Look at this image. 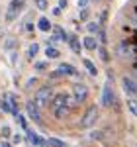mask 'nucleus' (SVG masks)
Instances as JSON below:
<instances>
[{
  "label": "nucleus",
  "mask_w": 137,
  "mask_h": 147,
  "mask_svg": "<svg viewBox=\"0 0 137 147\" xmlns=\"http://www.w3.org/2000/svg\"><path fill=\"white\" fill-rule=\"evenodd\" d=\"M100 55H102V59H104V61H110V55H108V51H106L104 47L100 49Z\"/></svg>",
  "instance_id": "nucleus-22"
},
{
  "label": "nucleus",
  "mask_w": 137,
  "mask_h": 147,
  "mask_svg": "<svg viewBox=\"0 0 137 147\" xmlns=\"http://www.w3.org/2000/svg\"><path fill=\"white\" fill-rule=\"evenodd\" d=\"M80 18H82V20H86V18H88V12L84 10V8H82V12H80Z\"/></svg>",
  "instance_id": "nucleus-24"
},
{
  "label": "nucleus",
  "mask_w": 137,
  "mask_h": 147,
  "mask_svg": "<svg viewBox=\"0 0 137 147\" xmlns=\"http://www.w3.org/2000/svg\"><path fill=\"white\" fill-rule=\"evenodd\" d=\"M49 108H51V112H53V116H55L57 120H65L68 116V112L73 110L71 104H68L67 94H55L53 100H51V104H49Z\"/></svg>",
  "instance_id": "nucleus-1"
},
{
  "label": "nucleus",
  "mask_w": 137,
  "mask_h": 147,
  "mask_svg": "<svg viewBox=\"0 0 137 147\" xmlns=\"http://www.w3.org/2000/svg\"><path fill=\"white\" fill-rule=\"evenodd\" d=\"M0 147H10V145H8L6 141H2V143H0Z\"/></svg>",
  "instance_id": "nucleus-27"
},
{
  "label": "nucleus",
  "mask_w": 137,
  "mask_h": 147,
  "mask_svg": "<svg viewBox=\"0 0 137 147\" xmlns=\"http://www.w3.org/2000/svg\"><path fill=\"white\" fill-rule=\"evenodd\" d=\"M84 47H86V49H90V51H94V49L98 47V43H96V37H92V35L84 37Z\"/></svg>",
  "instance_id": "nucleus-10"
},
{
  "label": "nucleus",
  "mask_w": 137,
  "mask_h": 147,
  "mask_svg": "<svg viewBox=\"0 0 137 147\" xmlns=\"http://www.w3.org/2000/svg\"><path fill=\"white\" fill-rule=\"evenodd\" d=\"M68 43H71V47H73V51H77V53H80V45H79V41H77V37H73V35H68Z\"/></svg>",
  "instance_id": "nucleus-17"
},
{
  "label": "nucleus",
  "mask_w": 137,
  "mask_h": 147,
  "mask_svg": "<svg viewBox=\"0 0 137 147\" xmlns=\"http://www.w3.org/2000/svg\"><path fill=\"white\" fill-rule=\"evenodd\" d=\"M37 28H39L41 32H49V30H51V24H49V20H47V18H39Z\"/></svg>",
  "instance_id": "nucleus-11"
},
{
  "label": "nucleus",
  "mask_w": 137,
  "mask_h": 147,
  "mask_svg": "<svg viewBox=\"0 0 137 147\" xmlns=\"http://www.w3.org/2000/svg\"><path fill=\"white\" fill-rule=\"evenodd\" d=\"M73 96L77 98L79 104H82V102L88 98V86H86V84H82V82L75 84V86H73Z\"/></svg>",
  "instance_id": "nucleus-4"
},
{
  "label": "nucleus",
  "mask_w": 137,
  "mask_h": 147,
  "mask_svg": "<svg viewBox=\"0 0 137 147\" xmlns=\"http://www.w3.org/2000/svg\"><path fill=\"white\" fill-rule=\"evenodd\" d=\"M88 2H90V0H79V6H82V8H84V6H86Z\"/></svg>",
  "instance_id": "nucleus-25"
},
{
  "label": "nucleus",
  "mask_w": 137,
  "mask_h": 147,
  "mask_svg": "<svg viewBox=\"0 0 137 147\" xmlns=\"http://www.w3.org/2000/svg\"><path fill=\"white\" fill-rule=\"evenodd\" d=\"M127 110L133 116H137V100L135 98H127Z\"/></svg>",
  "instance_id": "nucleus-13"
},
{
  "label": "nucleus",
  "mask_w": 137,
  "mask_h": 147,
  "mask_svg": "<svg viewBox=\"0 0 137 147\" xmlns=\"http://www.w3.org/2000/svg\"><path fill=\"white\" fill-rule=\"evenodd\" d=\"M112 102H114V92H112V86L110 84H106L104 86V92H102V106H112Z\"/></svg>",
  "instance_id": "nucleus-8"
},
{
  "label": "nucleus",
  "mask_w": 137,
  "mask_h": 147,
  "mask_svg": "<svg viewBox=\"0 0 137 147\" xmlns=\"http://www.w3.org/2000/svg\"><path fill=\"white\" fill-rule=\"evenodd\" d=\"M122 86H124L126 94H129V96H137V82L133 79L124 77V79H122Z\"/></svg>",
  "instance_id": "nucleus-6"
},
{
  "label": "nucleus",
  "mask_w": 137,
  "mask_h": 147,
  "mask_svg": "<svg viewBox=\"0 0 137 147\" xmlns=\"http://www.w3.org/2000/svg\"><path fill=\"white\" fill-rule=\"evenodd\" d=\"M45 55L49 57V59H57V57H59V51L55 49V47H47V49H45Z\"/></svg>",
  "instance_id": "nucleus-16"
},
{
  "label": "nucleus",
  "mask_w": 137,
  "mask_h": 147,
  "mask_svg": "<svg viewBox=\"0 0 137 147\" xmlns=\"http://www.w3.org/2000/svg\"><path fill=\"white\" fill-rule=\"evenodd\" d=\"M26 110H28V116H30V118H32L34 122H37V124L41 122V114H39V106H37V104H35L34 100L26 104Z\"/></svg>",
  "instance_id": "nucleus-7"
},
{
  "label": "nucleus",
  "mask_w": 137,
  "mask_h": 147,
  "mask_svg": "<svg viewBox=\"0 0 137 147\" xmlns=\"http://www.w3.org/2000/svg\"><path fill=\"white\" fill-rule=\"evenodd\" d=\"M35 69H37V71H43V69H47V65L45 63H35Z\"/></svg>",
  "instance_id": "nucleus-23"
},
{
  "label": "nucleus",
  "mask_w": 137,
  "mask_h": 147,
  "mask_svg": "<svg viewBox=\"0 0 137 147\" xmlns=\"http://www.w3.org/2000/svg\"><path fill=\"white\" fill-rule=\"evenodd\" d=\"M82 63H84V69H86V71H88L90 75H96V73H98V69L94 67V63H92V61H88V59H84Z\"/></svg>",
  "instance_id": "nucleus-14"
},
{
  "label": "nucleus",
  "mask_w": 137,
  "mask_h": 147,
  "mask_svg": "<svg viewBox=\"0 0 137 147\" xmlns=\"http://www.w3.org/2000/svg\"><path fill=\"white\" fill-rule=\"evenodd\" d=\"M57 73L59 75H77V69L73 65H68V63H63V65H59Z\"/></svg>",
  "instance_id": "nucleus-9"
},
{
  "label": "nucleus",
  "mask_w": 137,
  "mask_h": 147,
  "mask_svg": "<svg viewBox=\"0 0 137 147\" xmlns=\"http://www.w3.org/2000/svg\"><path fill=\"white\" fill-rule=\"evenodd\" d=\"M51 100H53V88H51V86H41L39 90L35 92V96H34V102L39 106V108L49 106Z\"/></svg>",
  "instance_id": "nucleus-3"
},
{
  "label": "nucleus",
  "mask_w": 137,
  "mask_h": 147,
  "mask_svg": "<svg viewBox=\"0 0 137 147\" xmlns=\"http://www.w3.org/2000/svg\"><path fill=\"white\" fill-rule=\"evenodd\" d=\"M28 137H30V141H32L34 145H43V139L37 136V134H34V131H28Z\"/></svg>",
  "instance_id": "nucleus-12"
},
{
  "label": "nucleus",
  "mask_w": 137,
  "mask_h": 147,
  "mask_svg": "<svg viewBox=\"0 0 137 147\" xmlns=\"http://www.w3.org/2000/svg\"><path fill=\"white\" fill-rule=\"evenodd\" d=\"M98 116H100V112H98L96 106L86 108V112H84L82 120H80V127H82V129H90V127H94L96 122H98Z\"/></svg>",
  "instance_id": "nucleus-2"
},
{
  "label": "nucleus",
  "mask_w": 137,
  "mask_h": 147,
  "mask_svg": "<svg viewBox=\"0 0 137 147\" xmlns=\"http://www.w3.org/2000/svg\"><path fill=\"white\" fill-rule=\"evenodd\" d=\"M0 108H2L4 112H12V106L8 104V100H2V102H0Z\"/></svg>",
  "instance_id": "nucleus-21"
},
{
  "label": "nucleus",
  "mask_w": 137,
  "mask_h": 147,
  "mask_svg": "<svg viewBox=\"0 0 137 147\" xmlns=\"http://www.w3.org/2000/svg\"><path fill=\"white\" fill-rule=\"evenodd\" d=\"M37 51H39V45H37V43H34V45H30V51H28V55L34 59V57L37 55Z\"/></svg>",
  "instance_id": "nucleus-18"
},
{
  "label": "nucleus",
  "mask_w": 137,
  "mask_h": 147,
  "mask_svg": "<svg viewBox=\"0 0 137 147\" xmlns=\"http://www.w3.org/2000/svg\"><path fill=\"white\" fill-rule=\"evenodd\" d=\"M88 32H90V34H98V32H100V24H88Z\"/></svg>",
  "instance_id": "nucleus-20"
},
{
  "label": "nucleus",
  "mask_w": 137,
  "mask_h": 147,
  "mask_svg": "<svg viewBox=\"0 0 137 147\" xmlns=\"http://www.w3.org/2000/svg\"><path fill=\"white\" fill-rule=\"evenodd\" d=\"M51 147H67V143L65 141H61V139H57V137H49V141H47Z\"/></svg>",
  "instance_id": "nucleus-15"
},
{
  "label": "nucleus",
  "mask_w": 137,
  "mask_h": 147,
  "mask_svg": "<svg viewBox=\"0 0 137 147\" xmlns=\"http://www.w3.org/2000/svg\"><path fill=\"white\" fill-rule=\"evenodd\" d=\"M35 6H37V10H47V0H35Z\"/></svg>",
  "instance_id": "nucleus-19"
},
{
  "label": "nucleus",
  "mask_w": 137,
  "mask_h": 147,
  "mask_svg": "<svg viewBox=\"0 0 137 147\" xmlns=\"http://www.w3.org/2000/svg\"><path fill=\"white\" fill-rule=\"evenodd\" d=\"M59 6L63 8V6H67V0H59Z\"/></svg>",
  "instance_id": "nucleus-26"
},
{
  "label": "nucleus",
  "mask_w": 137,
  "mask_h": 147,
  "mask_svg": "<svg viewBox=\"0 0 137 147\" xmlns=\"http://www.w3.org/2000/svg\"><path fill=\"white\" fill-rule=\"evenodd\" d=\"M24 4H26V0H12L10 6H8V12H6V20L8 22H12L16 18V14L24 8Z\"/></svg>",
  "instance_id": "nucleus-5"
}]
</instances>
